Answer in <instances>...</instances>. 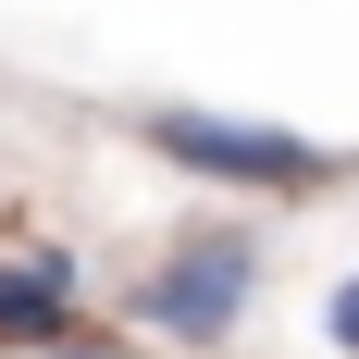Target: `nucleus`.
<instances>
[{
  "mask_svg": "<svg viewBox=\"0 0 359 359\" xmlns=\"http://www.w3.org/2000/svg\"><path fill=\"white\" fill-rule=\"evenodd\" d=\"M137 137L174 161V174H198V186H236V198H323L347 161L334 149H310L297 124H260V111H137Z\"/></svg>",
  "mask_w": 359,
  "mask_h": 359,
  "instance_id": "obj_1",
  "label": "nucleus"
},
{
  "mask_svg": "<svg viewBox=\"0 0 359 359\" xmlns=\"http://www.w3.org/2000/svg\"><path fill=\"white\" fill-rule=\"evenodd\" d=\"M248 297H260V236L248 223H198L137 273V323L174 334V347H211V334H236Z\"/></svg>",
  "mask_w": 359,
  "mask_h": 359,
  "instance_id": "obj_2",
  "label": "nucleus"
},
{
  "mask_svg": "<svg viewBox=\"0 0 359 359\" xmlns=\"http://www.w3.org/2000/svg\"><path fill=\"white\" fill-rule=\"evenodd\" d=\"M62 297H74V260H62V248L0 260V347H37V334H62Z\"/></svg>",
  "mask_w": 359,
  "mask_h": 359,
  "instance_id": "obj_3",
  "label": "nucleus"
},
{
  "mask_svg": "<svg viewBox=\"0 0 359 359\" xmlns=\"http://www.w3.org/2000/svg\"><path fill=\"white\" fill-rule=\"evenodd\" d=\"M323 334H334V359H359V273L323 297Z\"/></svg>",
  "mask_w": 359,
  "mask_h": 359,
  "instance_id": "obj_4",
  "label": "nucleus"
},
{
  "mask_svg": "<svg viewBox=\"0 0 359 359\" xmlns=\"http://www.w3.org/2000/svg\"><path fill=\"white\" fill-rule=\"evenodd\" d=\"M50 359H124V347H50Z\"/></svg>",
  "mask_w": 359,
  "mask_h": 359,
  "instance_id": "obj_5",
  "label": "nucleus"
}]
</instances>
